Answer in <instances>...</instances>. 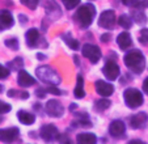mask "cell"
<instances>
[{
	"mask_svg": "<svg viewBox=\"0 0 148 144\" xmlns=\"http://www.w3.org/2000/svg\"><path fill=\"white\" fill-rule=\"evenodd\" d=\"M96 16V8L92 4H84L76 11L75 20L81 28H88Z\"/></svg>",
	"mask_w": 148,
	"mask_h": 144,
	"instance_id": "cell-1",
	"label": "cell"
},
{
	"mask_svg": "<svg viewBox=\"0 0 148 144\" xmlns=\"http://www.w3.org/2000/svg\"><path fill=\"white\" fill-rule=\"evenodd\" d=\"M123 62H125V64L129 67L132 72H135L138 75L142 73V71L144 69V66H145L144 56H143V54L138 50H132V51L126 54Z\"/></svg>",
	"mask_w": 148,
	"mask_h": 144,
	"instance_id": "cell-2",
	"label": "cell"
},
{
	"mask_svg": "<svg viewBox=\"0 0 148 144\" xmlns=\"http://www.w3.org/2000/svg\"><path fill=\"white\" fill-rule=\"evenodd\" d=\"M37 76L41 81L46 84H50V85H58L60 83V76L54 71L51 67L49 66H42V67H38L36 71Z\"/></svg>",
	"mask_w": 148,
	"mask_h": 144,
	"instance_id": "cell-3",
	"label": "cell"
},
{
	"mask_svg": "<svg viewBox=\"0 0 148 144\" xmlns=\"http://www.w3.org/2000/svg\"><path fill=\"white\" fill-rule=\"evenodd\" d=\"M123 98H125L126 105L131 109H136L143 105V94L136 88L126 89L123 93Z\"/></svg>",
	"mask_w": 148,
	"mask_h": 144,
	"instance_id": "cell-4",
	"label": "cell"
},
{
	"mask_svg": "<svg viewBox=\"0 0 148 144\" xmlns=\"http://www.w3.org/2000/svg\"><path fill=\"white\" fill-rule=\"evenodd\" d=\"M83 55L85 58H88L92 63H97L101 58V50L98 46H95V45H90L87 43L83 46Z\"/></svg>",
	"mask_w": 148,
	"mask_h": 144,
	"instance_id": "cell-5",
	"label": "cell"
},
{
	"mask_svg": "<svg viewBox=\"0 0 148 144\" xmlns=\"http://www.w3.org/2000/svg\"><path fill=\"white\" fill-rule=\"evenodd\" d=\"M102 72L106 79H109V80H115V79H118V76H119L121 69H119V66H118L115 62L108 60L106 63H105V66H103Z\"/></svg>",
	"mask_w": 148,
	"mask_h": 144,
	"instance_id": "cell-6",
	"label": "cell"
},
{
	"mask_svg": "<svg viewBox=\"0 0 148 144\" xmlns=\"http://www.w3.org/2000/svg\"><path fill=\"white\" fill-rule=\"evenodd\" d=\"M46 111L53 118H60L64 114V108L58 100H50L46 104Z\"/></svg>",
	"mask_w": 148,
	"mask_h": 144,
	"instance_id": "cell-7",
	"label": "cell"
},
{
	"mask_svg": "<svg viewBox=\"0 0 148 144\" xmlns=\"http://www.w3.org/2000/svg\"><path fill=\"white\" fill-rule=\"evenodd\" d=\"M115 24V13L114 11H103L101 13L100 19H98V25L101 28H105V29H110L113 28Z\"/></svg>",
	"mask_w": 148,
	"mask_h": 144,
	"instance_id": "cell-8",
	"label": "cell"
},
{
	"mask_svg": "<svg viewBox=\"0 0 148 144\" xmlns=\"http://www.w3.org/2000/svg\"><path fill=\"white\" fill-rule=\"evenodd\" d=\"M41 138L46 141L55 140L59 138V131L54 125H45L41 127Z\"/></svg>",
	"mask_w": 148,
	"mask_h": 144,
	"instance_id": "cell-9",
	"label": "cell"
},
{
	"mask_svg": "<svg viewBox=\"0 0 148 144\" xmlns=\"http://www.w3.org/2000/svg\"><path fill=\"white\" fill-rule=\"evenodd\" d=\"M18 128L17 127H9V128H1L0 130V141L3 143H11L18 138Z\"/></svg>",
	"mask_w": 148,
	"mask_h": 144,
	"instance_id": "cell-10",
	"label": "cell"
},
{
	"mask_svg": "<svg viewBox=\"0 0 148 144\" xmlns=\"http://www.w3.org/2000/svg\"><path fill=\"white\" fill-rule=\"evenodd\" d=\"M96 91H97V93L100 94V96H102V97H109V96L113 94V92H114V86L110 83L98 80V81H96Z\"/></svg>",
	"mask_w": 148,
	"mask_h": 144,
	"instance_id": "cell-11",
	"label": "cell"
},
{
	"mask_svg": "<svg viewBox=\"0 0 148 144\" xmlns=\"http://www.w3.org/2000/svg\"><path fill=\"white\" fill-rule=\"evenodd\" d=\"M125 131H126L125 123H123L122 121H118V119L117 121H113L109 126V132H110V135L114 136V138H122Z\"/></svg>",
	"mask_w": 148,
	"mask_h": 144,
	"instance_id": "cell-12",
	"label": "cell"
},
{
	"mask_svg": "<svg viewBox=\"0 0 148 144\" xmlns=\"http://www.w3.org/2000/svg\"><path fill=\"white\" fill-rule=\"evenodd\" d=\"M17 81H18V85L23 86V88H29V86H32V85L36 84V79L32 77L28 72L24 71V69H20L18 71Z\"/></svg>",
	"mask_w": 148,
	"mask_h": 144,
	"instance_id": "cell-13",
	"label": "cell"
},
{
	"mask_svg": "<svg viewBox=\"0 0 148 144\" xmlns=\"http://www.w3.org/2000/svg\"><path fill=\"white\" fill-rule=\"evenodd\" d=\"M147 121H148L147 113H138L131 117V119H130V126H131L132 128H143L147 125Z\"/></svg>",
	"mask_w": 148,
	"mask_h": 144,
	"instance_id": "cell-14",
	"label": "cell"
},
{
	"mask_svg": "<svg viewBox=\"0 0 148 144\" xmlns=\"http://www.w3.org/2000/svg\"><path fill=\"white\" fill-rule=\"evenodd\" d=\"M13 24H14V20L12 17L11 12H8V11L0 12V30L11 28V26H13Z\"/></svg>",
	"mask_w": 148,
	"mask_h": 144,
	"instance_id": "cell-15",
	"label": "cell"
},
{
	"mask_svg": "<svg viewBox=\"0 0 148 144\" xmlns=\"http://www.w3.org/2000/svg\"><path fill=\"white\" fill-rule=\"evenodd\" d=\"M117 43H118V46H119L122 50H127V49L132 45L131 36H130L127 32H122V33L117 37Z\"/></svg>",
	"mask_w": 148,
	"mask_h": 144,
	"instance_id": "cell-16",
	"label": "cell"
},
{
	"mask_svg": "<svg viewBox=\"0 0 148 144\" xmlns=\"http://www.w3.org/2000/svg\"><path fill=\"white\" fill-rule=\"evenodd\" d=\"M25 39H26V45H28L29 47H36L39 41L38 30H37V29H30V30H28L25 34Z\"/></svg>",
	"mask_w": 148,
	"mask_h": 144,
	"instance_id": "cell-17",
	"label": "cell"
},
{
	"mask_svg": "<svg viewBox=\"0 0 148 144\" xmlns=\"http://www.w3.org/2000/svg\"><path fill=\"white\" fill-rule=\"evenodd\" d=\"M17 118H18V121L23 125H33L34 121H36V115H34L33 113H28V111L25 110H20L18 113H17Z\"/></svg>",
	"mask_w": 148,
	"mask_h": 144,
	"instance_id": "cell-18",
	"label": "cell"
},
{
	"mask_svg": "<svg viewBox=\"0 0 148 144\" xmlns=\"http://www.w3.org/2000/svg\"><path fill=\"white\" fill-rule=\"evenodd\" d=\"M76 140H77V143H80V144H93V143H96L97 138H96L95 134L83 132V134H79V135L76 136Z\"/></svg>",
	"mask_w": 148,
	"mask_h": 144,
	"instance_id": "cell-19",
	"label": "cell"
},
{
	"mask_svg": "<svg viewBox=\"0 0 148 144\" xmlns=\"http://www.w3.org/2000/svg\"><path fill=\"white\" fill-rule=\"evenodd\" d=\"M73 94H75L76 98H83L85 96V91H84V80L83 76L79 75L77 76V81H76V88L73 91Z\"/></svg>",
	"mask_w": 148,
	"mask_h": 144,
	"instance_id": "cell-20",
	"label": "cell"
},
{
	"mask_svg": "<svg viewBox=\"0 0 148 144\" xmlns=\"http://www.w3.org/2000/svg\"><path fill=\"white\" fill-rule=\"evenodd\" d=\"M63 39H64V42L68 45V47H70L71 50H77V49H79V42H77V39L72 38L70 34H64V36H63Z\"/></svg>",
	"mask_w": 148,
	"mask_h": 144,
	"instance_id": "cell-21",
	"label": "cell"
},
{
	"mask_svg": "<svg viewBox=\"0 0 148 144\" xmlns=\"http://www.w3.org/2000/svg\"><path fill=\"white\" fill-rule=\"evenodd\" d=\"M118 24L122 26L123 29H130L132 25V21L129 16H126V14H122V16L118 19Z\"/></svg>",
	"mask_w": 148,
	"mask_h": 144,
	"instance_id": "cell-22",
	"label": "cell"
},
{
	"mask_svg": "<svg viewBox=\"0 0 148 144\" xmlns=\"http://www.w3.org/2000/svg\"><path fill=\"white\" fill-rule=\"evenodd\" d=\"M24 62L21 58H16L14 60H12L11 63H8V67L11 68V71H20L21 67H23Z\"/></svg>",
	"mask_w": 148,
	"mask_h": 144,
	"instance_id": "cell-23",
	"label": "cell"
},
{
	"mask_svg": "<svg viewBox=\"0 0 148 144\" xmlns=\"http://www.w3.org/2000/svg\"><path fill=\"white\" fill-rule=\"evenodd\" d=\"M95 105H96V109H97L98 111H102V110H105V109H108L110 106V101L106 100V98H103V100L96 101Z\"/></svg>",
	"mask_w": 148,
	"mask_h": 144,
	"instance_id": "cell-24",
	"label": "cell"
},
{
	"mask_svg": "<svg viewBox=\"0 0 148 144\" xmlns=\"http://www.w3.org/2000/svg\"><path fill=\"white\" fill-rule=\"evenodd\" d=\"M8 96L9 97H18V98H28L29 97V93L28 92H24V91H14V89H12V91L8 92Z\"/></svg>",
	"mask_w": 148,
	"mask_h": 144,
	"instance_id": "cell-25",
	"label": "cell"
},
{
	"mask_svg": "<svg viewBox=\"0 0 148 144\" xmlns=\"http://www.w3.org/2000/svg\"><path fill=\"white\" fill-rule=\"evenodd\" d=\"M132 16L135 17V21L138 22V24H144L145 21H147V17L144 16V13L140 11H132Z\"/></svg>",
	"mask_w": 148,
	"mask_h": 144,
	"instance_id": "cell-26",
	"label": "cell"
},
{
	"mask_svg": "<svg viewBox=\"0 0 148 144\" xmlns=\"http://www.w3.org/2000/svg\"><path fill=\"white\" fill-rule=\"evenodd\" d=\"M5 46L9 47L11 50H17L18 49V41L16 38H8L5 39Z\"/></svg>",
	"mask_w": 148,
	"mask_h": 144,
	"instance_id": "cell-27",
	"label": "cell"
},
{
	"mask_svg": "<svg viewBox=\"0 0 148 144\" xmlns=\"http://www.w3.org/2000/svg\"><path fill=\"white\" fill-rule=\"evenodd\" d=\"M139 41L142 45L148 46V29H142L140 36H139Z\"/></svg>",
	"mask_w": 148,
	"mask_h": 144,
	"instance_id": "cell-28",
	"label": "cell"
},
{
	"mask_svg": "<svg viewBox=\"0 0 148 144\" xmlns=\"http://www.w3.org/2000/svg\"><path fill=\"white\" fill-rule=\"evenodd\" d=\"M62 1H63V4L67 9H73L75 7H77L80 4V0H62Z\"/></svg>",
	"mask_w": 148,
	"mask_h": 144,
	"instance_id": "cell-29",
	"label": "cell"
},
{
	"mask_svg": "<svg viewBox=\"0 0 148 144\" xmlns=\"http://www.w3.org/2000/svg\"><path fill=\"white\" fill-rule=\"evenodd\" d=\"M38 3H39V0H21V4L28 7L29 9H36Z\"/></svg>",
	"mask_w": 148,
	"mask_h": 144,
	"instance_id": "cell-30",
	"label": "cell"
},
{
	"mask_svg": "<svg viewBox=\"0 0 148 144\" xmlns=\"http://www.w3.org/2000/svg\"><path fill=\"white\" fill-rule=\"evenodd\" d=\"M11 110V105L4 101H0V114H5Z\"/></svg>",
	"mask_w": 148,
	"mask_h": 144,
	"instance_id": "cell-31",
	"label": "cell"
},
{
	"mask_svg": "<svg viewBox=\"0 0 148 144\" xmlns=\"http://www.w3.org/2000/svg\"><path fill=\"white\" fill-rule=\"evenodd\" d=\"M9 69L8 68H5L4 66H1L0 64V80H3V79H7L9 76Z\"/></svg>",
	"mask_w": 148,
	"mask_h": 144,
	"instance_id": "cell-32",
	"label": "cell"
},
{
	"mask_svg": "<svg viewBox=\"0 0 148 144\" xmlns=\"http://www.w3.org/2000/svg\"><path fill=\"white\" fill-rule=\"evenodd\" d=\"M140 0H122V3L127 7H138Z\"/></svg>",
	"mask_w": 148,
	"mask_h": 144,
	"instance_id": "cell-33",
	"label": "cell"
},
{
	"mask_svg": "<svg viewBox=\"0 0 148 144\" xmlns=\"http://www.w3.org/2000/svg\"><path fill=\"white\" fill-rule=\"evenodd\" d=\"M47 92H49V93H51V94H55V96H59V94H62V92L59 91V89L56 88L55 85H50V86H49Z\"/></svg>",
	"mask_w": 148,
	"mask_h": 144,
	"instance_id": "cell-34",
	"label": "cell"
},
{
	"mask_svg": "<svg viewBox=\"0 0 148 144\" xmlns=\"http://www.w3.org/2000/svg\"><path fill=\"white\" fill-rule=\"evenodd\" d=\"M36 94L38 96L39 98H43V97L46 96V92L43 91V89H37V91H36Z\"/></svg>",
	"mask_w": 148,
	"mask_h": 144,
	"instance_id": "cell-35",
	"label": "cell"
},
{
	"mask_svg": "<svg viewBox=\"0 0 148 144\" xmlns=\"http://www.w3.org/2000/svg\"><path fill=\"white\" fill-rule=\"evenodd\" d=\"M138 7L139 8H148V0H143V1H139V4H138Z\"/></svg>",
	"mask_w": 148,
	"mask_h": 144,
	"instance_id": "cell-36",
	"label": "cell"
},
{
	"mask_svg": "<svg viewBox=\"0 0 148 144\" xmlns=\"http://www.w3.org/2000/svg\"><path fill=\"white\" fill-rule=\"evenodd\" d=\"M110 34H102V36H101V41L102 42H109L110 41Z\"/></svg>",
	"mask_w": 148,
	"mask_h": 144,
	"instance_id": "cell-37",
	"label": "cell"
},
{
	"mask_svg": "<svg viewBox=\"0 0 148 144\" xmlns=\"http://www.w3.org/2000/svg\"><path fill=\"white\" fill-rule=\"evenodd\" d=\"M143 91H144L145 93L148 94V77L145 79L144 81H143Z\"/></svg>",
	"mask_w": 148,
	"mask_h": 144,
	"instance_id": "cell-38",
	"label": "cell"
},
{
	"mask_svg": "<svg viewBox=\"0 0 148 144\" xmlns=\"http://www.w3.org/2000/svg\"><path fill=\"white\" fill-rule=\"evenodd\" d=\"M70 109H71V110H73V109H76V105H71V106H70Z\"/></svg>",
	"mask_w": 148,
	"mask_h": 144,
	"instance_id": "cell-39",
	"label": "cell"
},
{
	"mask_svg": "<svg viewBox=\"0 0 148 144\" xmlns=\"http://www.w3.org/2000/svg\"><path fill=\"white\" fill-rule=\"evenodd\" d=\"M0 91H3V86H1V85H0Z\"/></svg>",
	"mask_w": 148,
	"mask_h": 144,
	"instance_id": "cell-40",
	"label": "cell"
},
{
	"mask_svg": "<svg viewBox=\"0 0 148 144\" xmlns=\"http://www.w3.org/2000/svg\"><path fill=\"white\" fill-rule=\"evenodd\" d=\"M1 121H3V118H1V117H0V122H1Z\"/></svg>",
	"mask_w": 148,
	"mask_h": 144,
	"instance_id": "cell-41",
	"label": "cell"
}]
</instances>
